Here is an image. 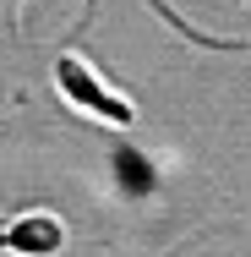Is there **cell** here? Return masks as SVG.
<instances>
[{"label": "cell", "instance_id": "1", "mask_svg": "<svg viewBox=\"0 0 251 257\" xmlns=\"http://www.w3.org/2000/svg\"><path fill=\"white\" fill-rule=\"evenodd\" d=\"M55 88H60L66 104H77L82 115H93V120L109 126V132H126V126L137 120V104L126 99V93H115V88L99 77V66H93L88 55H77V50H66L55 60Z\"/></svg>", "mask_w": 251, "mask_h": 257}, {"label": "cell", "instance_id": "2", "mask_svg": "<svg viewBox=\"0 0 251 257\" xmlns=\"http://www.w3.org/2000/svg\"><path fill=\"white\" fill-rule=\"evenodd\" d=\"M60 246H66V224L55 219L50 208L6 219V252L11 257H55Z\"/></svg>", "mask_w": 251, "mask_h": 257}]
</instances>
